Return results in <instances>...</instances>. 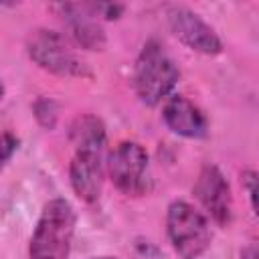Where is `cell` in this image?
Returning <instances> with one entry per match:
<instances>
[{
  "instance_id": "7a4b0ae2",
  "label": "cell",
  "mask_w": 259,
  "mask_h": 259,
  "mask_svg": "<svg viewBox=\"0 0 259 259\" xmlns=\"http://www.w3.org/2000/svg\"><path fill=\"white\" fill-rule=\"evenodd\" d=\"M75 225L77 214L69 200H49L30 237V259H67L75 235Z\"/></svg>"
},
{
  "instance_id": "52a82bcc",
  "label": "cell",
  "mask_w": 259,
  "mask_h": 259,
  "mask_svg": "<svg viewBox=\"0 0 259 259\" xmlns=\"http://www.w3.org/2000/svg\"><path fill=\"white\" fill-rule=\"evenodd\" d=\"M192 192L206 214L221 227L233 221V194L225 174L214 164H204L196 176Z\"/></svg>"
},
{
  "instance_id": "3957f363",
  "label": "cell",
  "mask_w": 259,
  "mask_h": 259,
  "mask_svg": "<svg viewBox=\"0 0 259 259\" xmlns=\"http://www.w3.org/2000/svg\"><path fill=\"white\" fill-rule=\"evenodd\" d=\"M26 53L34 65L57 77L91 79V67L71 49L67 38L49 28H36L26 38Z\"/></svg>"
},
{
  "instance_id": "7c38bea8",
  "label": "cell",
  "mask_w": 259,
  "mask_h": 259,
  "mask_svg": "<svg viewBox=\"0 0 259 259\" xmlns=\"http://www.w3.org/2000/svg\"><path fill=\"white\" fill-rule=\"evenodd\" d=\"M32 111H34V117L36 121L45 127V130H53L57 125V119H59V105L49 99V97H40L34 101L32 105Z\"/></svg>"
},
{
  "instance_id": "8992f818",
  "label": "cell",
  "mask_w": 259,
  "mask_h": 259,
  "mask_svg": "<svg viewBox=\"0 0 259 259\" xmlns=\"http://www.w3.org/2000/svg\"><path fill=\"white\" fill-rule=\"evenodd\" d=\"M166 16H168V26L174 32V36L182 45L192 49L194 53L212 57V55H219L223 51V42H221L219 34L214 32V28L210 24H206L190 8L170 6L166 10Z\"/></svg>"
},
{
  "instance_id": "5bb4252c",
  "label": "cell",
  "mask_w": 259,
  "mask_h": 259,
  "mask_svg": "<svg viewBox=\"0 0 259 259\" xmlns=\"http://www.w3.org/2000/svg\"><path fill=\"white\" fill-rule=\"evenodd\" d=\"M16 148H18V138L14 134H10V132H2L0 134V170L14 156Z\"/></svg>"
},
{
  "instance_id": "6da1fadb",
  "label": "cell",
  "mask_w": 259,
  "mask_h": 259,
  "mask_svg": "<svg viewBox=\"0 0 259 259\" xmlns=\"http://www.w3.org/2000/svg\"><path fill=\"white\" fill-rule=\"evenodd\" d=\"M180 79V71L172 57L164 51L158 40H148L134 65V91L138 99L150 107L164 101L176 87Z\"/></svg>"
},
{
  "instance_id": "e0dca14e",
  "label": "cell",
  "mask_w": 259,
  "mask_h": 259,
  "mask_svg": "<svg viewBox=\"0 0 259 259\" xmlns=\"http://www.w3.org/2000/svg\"><path fill=\"white\" fill-rule=\"evenodd\" d=\"M91 259H117V257H109V255H103V257H91Z\"/></svg>"
},
{
  "instance_id": "277c9868",
  "label": "cell",
  "mask_w": 259,
  "mask_h": 259,
  "mask_svg": "<svg viewBox=\"0 0 259 259\" xmlns=\"http://www.w3.org/2000/svg\"><path fill=\"white\" fill-rule=\"evenodd\" d=\"M166 233L182 259L200 257L212 241L208 219L186 200H174L166 212Z\"/></svg>"
},
{
  "instance_id": "ba28073f",
  "label": "cell",
  "mask_w": 259,
  "mask_h": 259,
  "mask_svg": "<svg viewBox=\"0 0 259 259\" xmlns=\"http://www.w3.org/2000/svg\"><path fill=\"white\" fill-rule=\"evenodd\" d=\"M63 20L65 28L69 30V36L85 51H103L107 45L105 30L97 22V18L89 12L87 4H71L61 2L51 6Z\"/></svg>"
},
{
  "instance_id": "5b68a950",
  "label": "cell",
  "mask_w": 259,
  "mask_h": 259,
  "mask_svg": "<svg viewBox=\"0 0 259 259\" xmlns=\"http://www.w3.org/2000/svg\"><path fill=\"white\" fill-rule=\"evenodd\" d=\"M111 182L125 196H142L152 188L150 156L138 142H119L107 160Z\"/></svg>"
},
{
  "instance_id": "30bf717a",
  "label": "cell",
  "mask_w": 259,
  "mask_h": 259,
  "mask_svg": "<svg viewBox=\"0 0 259 259\" xmlns=\"http://www.w3.org/2000/svg\"><path fill=\"white\" fill-rule=\"evenodd\" d=\"M164 123L178 136L190 138V140H200L206 138L208 134V119L202 113L198 105H194L190 99L184 95H174L166 101L164 111H162Z\"/></svg>"
},
{
  "instance_id": "9a60e30c",
  "label": "cell",
  "mask_w": 259,
  "mask_h": 259,
  "mask_svg": "<svg viewBox=\"0 0 259 259\" xmlns=\"http://www.w3.org/2000/svg\"><path fill=\"white\" fill-rule=\"evenodd\" d=\"M241 182H243V188L249 194V202H251L253 212H257V172L255 170H243Z\"/></svg>"
},
{
  "instance_id": "4fadbf2b",
  "label": "cell",
  "mask_w": 259,
  "mask_h": 259,
  "mask_svg": "<svg viewBox=\"0 0 259 259\" xmlns=\"http://www.w3.org/2000/svg\"><path fill=\"white\" fill-rule=\"evenodd\" d=\"M87 8H89V12L97 18V16H101V18H105V20H115V18H119L121 16V12L125 10V6L123 4H113V2H97V4H87Z\"/></svg>"
},
{
  "instance_id": "ac0fdd59",
  "label": "cell",
  "mask_w": 259,
  "mask_h": 259,
  "mask_svg": "<svg viewBox=\"0 0 259 259\" xmlns=\"http://www.w3.org/2000/svg\"><path fill=\"white\" fill-rule=\"evenodd\" d=\"M2 95H4V85H2V81H0V99H2Z\"/></svg>"
},
{
  "instance_id": "9c48e42d",
  "label": "cell",
  "mask_w": 259,
  "mask_h": 259,
  "mask_svg": "<svg viewBox=\"0 0 259 259\" xmlns=\"http://www.w3.org/2000/svg\"><path fill=\"white\" fill-rule=\"evenodd\" d=\"M69 180L73 192L93 204L101 196L103 186V152L97 150H75L69 164Z\"/></svg>"
},
{
  "instance_id": "8fae6325",
  "label": "cell",
  "mask_w": 259,
  "mask_h": 259,
  "mask_svg": "<svg viewBox=\"0 0 259 259\" xmlns=\"http://www.w3.org/2000/svg\"><path fill=\"white\" fill-rule=\"evenodd\" d=\"M71 142H73L75 150L105 152L107 134H105L103 121L97 115H91V113L79 115L71 125Z\"/></svg>"
},
{
  "instance_id": "2e32d148",
  "label": "cell",
  "mask_w": 259,
  "mask_h": 259,
  "mask_svg": "<svg viewBox=\"0 0 259 259\" xmlns=\"http://www.w3.org/2000/svg\"><path fill=\"white\" fill-rule=\"evenodd\" d=\"M241 259H257V249H255V247H247V249H243Z\"/></svg>"
}]
</instances>
